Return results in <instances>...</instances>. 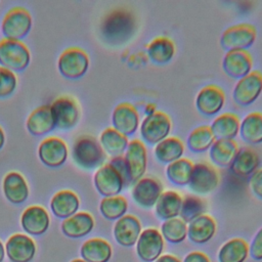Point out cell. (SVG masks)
Returning <instances> with one entry per match:
<instances>
[{
	"label": "cell",
	"mask_w": 262,
	"mask_h": 262,
	"mask_svg": "<svg viewBox=\"0 0 262 262\" xmlns=\"http://www.w3.org/2000/svg\"><path fill=\"white\" fill-rule=\"evenodd\" d=\"M31 59L28 47L19 40H0V64L10 71L25 70Z\"/></svg>",
	"instance_id": "cell-6"
},
{
	"label": "cell",
	"mask_w": 262,
	"mask_h": 262,
	"mask_svg": "<svg viewBox=\"0 0 262 262\" xmlns=\"http://www.w3.org/2000/svg\"><path fill=\"white\" fill-rule=\"evenodd\" d=\"M182 262H211L209 257L203 252H190L188 253Z\"/></svg>",
	"instance_id": "cell-45"
},
{
	"label": "cell",
	"mask_w": 262,
	"mask_h": 262,
	"mask_svg": "<svg viewBox=\"0 0 262 262\" xmlns=\"http://www.w3.org/2000/svg\"><path fill=\"white\" fill-rule=\"evenodd\" d=\"M175 45L167 37H157L152 39L146 48V53L151 62L158 66L166 64L175 54Z\"/></svg>",
	"instance_id": "cell-33"
},
{
	"label": "cell",
	"mask_w": 262,
	"mask_h": 262,
	"mask_svg": "<svg viewBox=\"0 0 262 262\" xmlns=\"http://www.w3.org/2000/svg\"><path fill=\"white\" fill-rule=\"evenodd\" d=\"M135 18L126 9H117L111 12L104 19L101 33L106 42L120 45L128 42L135 33Z\"/></svg>",
	"instance_id": "cell-2"
},
{
	"label": "cell",
	"mask_w": 262,
	"mask_h": 262,
	"mask_svg": "<svg viewBox=\"0 0 262 262\" xmlns=\"http://www.w3.org/2000/svg\"><path fill=\"white\" fill-rule=\"evenodd\" d=\"M249 255L248 243L238 237L224 243L218 251L219 262H245Z\"/></svg>",
	"instance_id": "cell-36"
},
{
	"label": "cell",
	"mask_w": 262,
	"mask_h": 262,
	"mask_svg": "<svg viewBox=\"0 0 262 262\" xmlns=\"http://www.w3.org/2000/svg\"><path fill=\"white\" fill-rule=\"evenodd\" d=\"M220 176L218 170L207 162L193 163L188 188L194 194H208L215 190L219 184Z\"/></svg>",
	"instance_id": "cell-5"
},
{
	"label": "cell",
	"mask_w": 262,
	"mask_h": 262,
	"mask_svg": "<svg viewBox=\"0 0 262 262\" xmlns=\"http://www.w3.org/2000/svg\"><path fill=\"white\" fill-rule=\"evenodd\" d=\"M49 215L47 211L40 206H31L27 208L20 218L24 230L32 235H40L49 227Z\"/></svg>",
	"instance_id": "cell-21"
},
{
	"label": "cell",
	"mask_w": 262,
	"mask_h": 262,
	"mask_svg": "<svg viewBox=\"0 0 262 262\" xmlns=\"http://www.w3.org/2000/svg\"><path fill=\"white\" fill-rule=\"evenodd\" d=\"M141 223L133 215L126 214L118 219L114 225V237L123 247H132L136 244L141 233Z\"/></svg>",
	"instance_id": "cell-19"
},
{
	"label": "cell",
	"mask_w": 262,
	"mask_h": 262,
	"mask_svg": "<svg viewBox=\"0 0 262 262\" xmlns=\"http://www.w3.org/2000/svg\"><path fill=\"white\" fill-rule=\"evenodd\" d=\"M80 206L78 195L69 189L56 192L50 203V208L53 214L62 219H67L77 213Z\"/></svg>",
	"instance_id": "cell-29"
},
{
	"label": "cell",
	"mask_w": 262,
	"mask_h": 262,
	"mask_svg": "<svg viewBox=\"0 0 262 262\" xmlns=\"http://www.w3.org/2000/svg\"><path fill=\"white\" fill-rule=\"evenodd\" d=\"M207 204L206 202L198 196L192 194H187L182 199V205L179 217L185 222L189 223L195 218L206 214Z\"/></svg>",
	"instance_id": "cell-41"
},
{
	"label": "cell",
	"mask_w": 262,
	"mask_h": 262,
	"mask_svg": "<svg viewBox=\"0 0 262 262\" xmlns=\"http://www.w3.org/2000/svg\"><path fill=\"white\" fill-rule=\"evenodd\" d=\"M94 227V219L87 212H79L67 218L61 223L63 234L72 238H79L87 235Z\"/></svg>",
	"instance_id": "cell-28"
},
{
	"label": "cell",
	"mask_w": 262,
	"mask_h": 262,
	"mask_svg": "<svg viewBox=\"0 0 262 262\" xmlns=\"http://www.w3.org/2000/svg\"><path fill=\"white\" fill-rule=\"evenodd\" d=\"M32 27V16L24 7H13L2 20V33L6 39L19 40L28 35Z\"/></svg>",
	"instance_id": "cell-10"
},
{
	"label": "cell",
	"mask_w": 262,
	"mask_h": 262,
	"mask_svg": "<svg viewBox=\"0 0 262 262\" xmlns=\"http://www.w3.org/2000/svg\"><path fill=\"white\" fill-rule=\"evenodd\" d=\"M5 250L11 262H30L35 256L36 246L28 235L16 233L8 238Z\"/></svg>",
	"instance_id": "cell-20"
},
{
	"label": "cell",
	"mask_w": 262,
	"mask_h": 262,
	"mask_svg": "<svg viewBox=\"0 0 262 262\" xmlns=\"http://www.w3.org/2000/svg\"><path fill=\"white\" fill-rule=\"evenodd\" d=\"M112 252L111 245L98 237L86 241L81 247V256L86 262H108Z\"/></svg>",
	"instance_id": "cell-35"
},
{
	"label": "cell",
	"mask_w": 262,
	"mask_h": 262,
	"mask_svg": "<svg viewBox=\"0 0 262 262\" xmlns=\"http://www.w3.org/2000/svg\"><path fill=\"white\" fill-rule=\"evenodd\" d=\"M113 128L126 137L133 135L140 126L139 114L134 105L128 102H121L112 114Z\"/></svg>",
	"instance_id": "cell-16"
},
{
	"label": "cell",
	"mask_w": 262,
	"mask_h": 262,
	"mask_svg": "<svg viewBox=\"0 0 262 262\" xmlns=\"http://www.w3.org/2000/svg\"><path fill=\"white\" fill-rule=\"evenodd\" d=\"M160 232L164 239L171 244H180L187 237V223L180 217L164 220Z\"/></svg>",
	"instance_id": "cell-39"
},
{
	"label": "cell",
	"mask_w": 262,
	"mask_h": 262,
	"mask_svg": "<svg viewBox=\"0 0 262 262\" xmlns=\"http://www.w3.org/2000/svg\"><path fill=\"white\" fill-rule=\"evenodd\" d=\"M55 127V121L50 105H42L34 110L27 119L28 131L36 136L50 132Z\"/></svg>",
	"instance_id": "cell-27"
},
{
	"label": "cell",
	"mask_w": 262,
	"mask_h": 262,
	"mask_svg": "<svg viewBox=\"0 0 262 262\" xmlns=\"http://www.w3.org/2000/svg\"><path fill=\"white\" fill-rule=\"evenodd\" d=\"M17 78L15 74L0 66V98L7 97L16 88Z\"/></svg>",
	"instance_id": "cell-42"
},
{
	"label": "cell",
	"mask_w": 262,
	"mask_h": 262,
	"mask_svg": "<svg viewBox=\"0 0 262 262\" xmlns=\"http://www.w3.org/2000/svg\"><path fill=\"white\" fill-rule=\"evenodd\" d=\"M259 164V156L253 148L242 147L229 165V170L235 176L248 177L258 169Z\"/></svg>",
	"instance_id": "cell-23"
},
{
	"label": "cell",
	"mask_w": 262,
	"mask_h": 262,
	"mask_svg": "<svg viewBox=\"0 0 262 262\" xmlns=\"http://www.w3.org/2000/svg\"><path fill=\"white\" fill-rule=\"evenodd\" d=\"M60 74L69 79H78L84 76L89 67L87 53L78 47H70L62 51L58 58Z\"/></svg>",
	"instance_id": "cell-9"
},
{
	"label": "cell",
	"mask_w": 262,
	"mask_h": 262,
	"mask_svg": "<svg viewBox=\"0 0 262 262\" xmlns=\"http://www.w3.org/2000/svg\"><path fill=\"white\" fill-rule=\"evenodd\" d=\"M216 222L208 214H204L187 224V237L194 244L209 242L216 232Z\"/></svg>",
	"instance_id": "cell-25"
},
{
	"label": "cell",
	"mask_w": 262,
	"mask_h": 262,
	"mask_svg": "<svg viewBox=\"0 0 262 262\" xmlns=\"http://www.w3.org/2000/svg\"><path fill=\"white\" fill-rule=\"evenodd\" d=\"M225 103L223 90L215 85L203 87L196 94L194 105L196 111L205 117L217 116Z\"/></svg>",
	"instance_id": "cell-15"
},
{
	"label": "cell",
	"mask_w": 262,
	"mask_h": 262,
	"mask_svg": "<svg viewBox=\"0 0 262 262\" xmlns=\"http://www.w3.org/2000/svg\"><path fill=\"white\" fill-rule=\"evenodd\" d=\"M127 167L131 184L143 177L147 166V152L144 143L139 139L129 141L126 151L123 156Z\"/></svg>",
	"instance_id": "cell-11"
},
{
	"label": "cell",
	"mask_w": 262,
	"mask_h": 262,
	"mask_svg": "<svg viewBox=\"0 0 262 262\" xmlns=\"http://www.w3.org/2000/svg\"><path fill=\"white\" fill-rule=\"evenodd\" d=\"M238 148L239 147L234 140H215L212 146L209 148V159L211 164L214 167H229L236 152L238 151Z\"/></svg>",
	"instance_id": "cell-24"
},
{
	"label": "cell",
	"mask_w": 262,
	"mask_h": 262,
	"mask_svg": "<svg viewBox=\"0 0 262 262\" xmlns=\"http://www.w3.org/2000/svg\"><path fill=\"white\" fill-rule=\"evenodd\" d=\"M215 137L209 126H199L194 128L186 138L187 148L195 154H201L212 146Z\"/></svg>",
	"instance_id": "cell-37"
},
{
	"label": "cell",
	"mask_w": 262,
	"mask_h": 262,
	"mask_svg": "<svg viewBox=\"0 0 262 262\" xmlns=\"http://www.w3.org/2000/svg\"><path fill=\"white\" fill-rule=\"evenodd\" d=\"M128 210V202L122 195L106 196L100 201L99 211L107 220H118L126 215Z\"/></svg>",
	"instance_id": "cell-40"
},
{
	"label": "cell",
	"mask_w": 262,
	"mask_h": 262,
	"mask_svg": "<svg viewBox=\"0 0 262 262\" xmlns=\"http://www.w3.org/2000/svg\"><path fill=\"white\" fill-rule=\"evenodd\" d=\"M183 154V142L179 138L173 136L165 138L154 147V156L156 160L164 165H169L181 159Z\"/></svg>",
	"instance_id": "cell-30"
},
{
	"label": "cell",
	"mask_w": 262,
	"mask_h": 262,
	"mask_svg": "<svg viewBox=\"0 0 262 262\" xmlns=\"http://www.w3.org/2000/svg\"><path fill=\"white\" fill-rule=\"evenodd\" d=\"M251 191L258 199H262V168L257 169L249 178Z\"/></svg>",
	"instance_id": "cell-44"
},
{
	"label": "cell",
	"mask_w": 262,
	"mask_h": 262,
	"mask_svg": "<svg viewBox=\"0 0 262 262\" xmlns=\"http://www.w3.org/2000/svg\"><path fill=\"white\" fill-rule=\"evenodd\" d=\"M136 253L143 262H155L163 253L164 238L157 228L148 227L141 231L136 244Z\"/></svg>",
	"instance_id": "cell-13"
},
{
	"label": "cell",
	"mask_w": 262,
	"mask_h": 262,
	"mask_svg": "<svg viewBox=\"0 0 262 262\" xmlns=\"http://www.w3.org/2000/svg\"><path fill=\"white\" fill-rule=\"evenodd\" d=\"M238 134L242 140L248 144L262 143V114L253 112L244 117L239 124Z\"/></svg>",
	"instance_id": "cell-32"
},
{
	"label": "cell",
	"mask_w": 262,
	"mask_h": 262,
	"mask_svg": "<svg viewBox=\"0 0 262 262\" xmlns=\"http://www.w3.org/2000/svg\"><path fill=\"white\" fill-rule=\"evenodd\" d=\"M104 152L112 158L123 156L128 146V137L118 132L113 127L104 129L98 139Z\"/></svg>",
	"instance_id": "cell-34"
},
{
	"label": "cell",
	"mask_w": 262,
	"mask_h": 262,
	"mask_svg": "<svg viewBox=\"0 0 262 262\" xmlns=\"http://www.w3.org/2000/svg\"><path fill=\"white\" fill-rule=\"evenodd\" d=\"M182 199L181 194L175 190L163 191L155 205L157 216L162 220L179 217Z\"/></svg>",
	"instance_id": "cell-31"
},
{
	"label": "cell",
	"mask_w": 262,
	"mask_h": 262,
	"mask_svg": "<svg viewBox=\"0 0 262 262\" xmlns=\"http://www.w3.org/2000/svg\"><path fill=\"white\" fill-rule=\"evenodd\" d=\"M55 127L67 130L74 127L80 118L78 102L71 96H60L50 105Z\"/></svg>",
	"instance_id": "cell-14"
},
{
	"label": "cell",
	"mask_w": 262,
	"mask_h": 262,
	"mask_svg": "<svg viewBox=\"0 0 262 262\" xmlns=\"http://www.w3.org/2000/svg\"><path fill=\"white\" fill-rule=\"evenodd\" d=\"M256 40V30L249 24H238L226 29L220 37V45L225 52L247 50Z\"/></svg>",
	"instance_id": "cell-7"
},
{
	"label": "cell",
	"mask_w": 262,
	"mask_h": 262,
	"mask_svg": "<svg viewBox=\"0 0 262 262\" xmlns=\"http://www.w3.org/2000/svg\"><path fill=\"white\" fill-rule=\"evenodd\" d=\"M3 192L5 198L12 204L24 203L29 195V187L25 177L16 172H8L3 179Z\"/></svg>",
	"instance_id": "cell-22"
},
{
	"label": "cell",
	"mask_w": 262,
	"mask_h": 262,
	"mask_svg": "<svg viewBox=\"0 0 262 262\" xmlns=\"http://www.w3.org/2000/svg\"><path fill=\"white\" fill-rule=\"evenodd\" d=\"M249 253L255 260H262V227L256 232L249 247Z\"/></svg>",
	"instance_id": "cell-43"
},
{
	"label": "cell",
	"mask_w": 262,
	"mask_h": 262,
	"mask_svg": "<svg viewBox=\"0 0 262 262\" xmlns=\"http://www.w3.org/2000/svg\"><path fill=\"white\" fill-rule=\"evenodd\" d=\"M72 262H86V261H84L83 259H76V260H73Z\"/></svg>",
	"instance_id": "cell-49"
},
{
	"label": "cell",
	"mask_w": 262,
	"mask_h": 262,
	"mask_svg": "<svg viewBox=\"0 0 262 262\" xmlns=\"http://www.w3.org/2000/svg\"><path fill=\"white\" fill-rule=\"evenodd\" d=\"M4 141H5V135H4L3 129L0 127V149L2 148V146L4 144Z\"/></svg>",
	"instance_id": "cell-47"
},
{
	"label": "cell",
	"mask_w": 262,
	"mask_h": 262,
	"mask_svg": "<svg viewBox=\"0 0 262 262\" xmlns=\"http://www.w3.org/2000/svg\"><path fill=\"white\" fill-rule=\"evenodd\" d=\"M164 191L163 183L156 177H142L132 185V199L141 208L155 207L160 195Z\"/></svg>",
	"instance_id": "cell-12"
},
{
	"label": "cell",
	"mask_w": 262,
	"mask_h": 262,
	"mask_svg": "<svg viewBox=\"0 0 262 262\" xmlns=\"http://www.w3.org/2000/svg\"><path fill=\"white\" fill-rule=\"evenodd\" d=\"M171 129L172 122L170 117L161 111H155L154 113L146 115L139 126L142 141L154 146L169 137Z\"/></svg>",
	"instance_id": "cell-4"
},
{
	"label": "cell",
	"mask_w": 262,
	"mask_h": 262,
	"mask_svg": "<svg viewBox=\"0 0 262 262\" xmlns=\"http://www.w3.org/2000/svg\"><path fill=\"white\" fill-rule=\"evenodd\" d=\"M241 121L238 117L232 113H223L218 115L209 126L215 140L231 139L237 136Z\"/></svg>",
	"instance_id": "cell-26"
},
{
	"label": "cell",
	"mask_w": 262,
	"mask_h": 262,
	"mask_svg": "<svg viewBox=\"0 0 262 262\" xmlns=\"http://www.w3.org/2000/svg\"><path fill=\"white\" fill-rule=\"evenodd\" d=\"M193 163L186 158H181L166 167V177L177 186L187 185L190 179Z\"/></svg>",
	"instance_id": "cell-38"
},
{
	"label": "cell",
	"mask_w": 262,
	"mask_h": 262,
	"mask_svg": "<svg viewBox=\"0 0 262 262\" xmlns=\"http://www.w3.org/2000/svg\"><path fill=\"white\" fill-rule=\"evenodd\" d=\"M252 57L247 50L225 52L222 59V70L231 79L244 78L252 72Z\"/></svg>",
	"instance_id": "cell-17"
},
{
	"label": "cell",
	"mask_w": 262,
	"mask_h": 262,
	"mask_svg": "<svg viewBox=\"0 0 262 262\" xmlns=\"http://www.w3.org/2000/svg\"><path fill=\"white\" fill-rule=\"evenodd\" d=\"M155 262H181V261L177 257L171 254H165V255H161Z\"/></svg>",
	"instance_id": "cell-46"
},
{
	"label": "cell",
	"mask_w": 262,
	"mask_h": 262,
	"mask_svg": "<svg viewBox=\"0 0 262 262\" xmlns=\"http://www.w3.org/2000/svg\"><path fill=\"white\" fill-rule=\"evenodd\" d=\"M96 190L104 198L119 195L124 187L131 184L123 156L112 158L99 167L93 177Z\"/></svg>",
	"instance_id": "cell-1"
},
{
	"label": "cell",
	"mask_w": 262,
	"mask_h": 262,
	"mask_svg": "<svg viewBox=\"0 0 262 262\" xmlns=\"http://www.w3.org/2000/svg\"><path fill=\"white\" fill-rule=\"evenodd\" d=\"M72 157L77 166L86 170L98 169L106 160V154L99 141L89 134L80 135L75 139Z\"/></svg>",
	"instance_id": "cell-3"
},
{
	"label": "cell",
	"mask_w": 262,
	"mask_h": 262,
	"mask_svg": "<svg viewBox=\"0 0 262 262\" xmlns=\"http://www.w3.org/2000/svg\"><path fill=\"white\" fill-rule=\"evenodd\" d=\"M4 255H5V249H4L3 244H2V243H1V241H0V262H2V261H3V259H4Z\"/></svg>",
	"instance_id": "cell-48"
},
{
	"label": "cell",
	"mask_w": 262,
	"mask_h": 262,
	"mask_svg": "<svg viewBox=\"0 0 262 262\" xmlns=\"http://www.w3.org/2000/svg\"><path fill=\"white\" fill-rule=\"evenodd\" d=\"M262 93V74L252 71L249 75L237 80L232 90L233 101L242 107L254 103Z\"/></svg>",
	"instance_id": "cell-8"
},
{
	"label": "cell",
	"mask_w": 262,
	"mask_h": 262,
	"mask_svg": "<svg viewBox=\"0 0 262 262\" xmlns=\"http://www.w3.org/2000/svg\"><path fill=\"white\" fill-rule=\"evenodd\" d=\"M38 156L44 165L53 168L59 167L68 158V146L58 137H48L40 143Z\"/></svg>",
	"instance_id": "cell-18"
}]
</instances>
